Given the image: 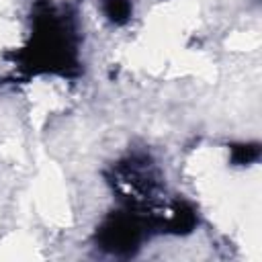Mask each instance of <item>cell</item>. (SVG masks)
<instances>
[{
	"instance_id": "6da1fadb",
	"label": "cell",
	"mask_w": 262,
	"mask_h": 262,
	"mask_svg": "<svg viewBox=\"0 0 262 262\" xmlns=\"http://www.w3.org/2000/svg\"><path fill=\"white\" fill-rule=\"evenodd\" d=\"M98 246L115 256H131L141 242V229L129 215H113L108 217L98 233Z\"/></svg>"
},
{
	"instance_id": "7a4b0ae2",
	"label": "cell",
	"mask_w": 262,
	"mask_h": 262,
	"mask_svg": "<svg viewBox=\"0 0 262 262\" xmlns=\"http://www.w3.org/2000/svg\"><path fill=\"white\" fill-rule=\"evenodd\" d=\"M104 16L115 25H125L133 14L131 0H102Z\"/></svg>"
},
{
	"instance_id": "3957f363",
	"label": "cell",
	"mask_w": 262,
	"mask_h": 262,
	"mask_svg": "<svg viewBox=\"0 0 262 262\" xmlns=\"http://www.w3.org/2000/svg\"><path fill=\"white\" fill-rule=\"evenodd\" d=\"M231 162L235 166H250L252 162L258 160L260 156V145L258 143H233L229 147Z\"/></svg>"
}]
</instances>
